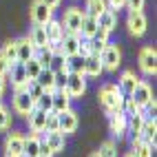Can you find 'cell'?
Returning a JSON list of instances; mask_svg holds the SVG:
<instances>
[{
    "label": "cell",
    "mask_w": 157,
    "mask_h": 157,
    "mask_svg": "<svg viewBox=\"0 0 157 157\" xmlns=\"http://www.w3.org/2000/svg\"><path fill=\"white\" fill-rule=\"evenodd\" d=\"M80 42H82V36L80 33H64L58 47H60V51L64 56H73V53H78Z\"/></svg>",
    "instance_id": "14"
},
{
    "label": "cell",
    "mask_w": 157,
    "mask_h": 157,
    "mask_svg": "<svg viewBox=\"0 0 157 157\" xmlns=\"http://www.w3.org/2000/svg\"><path fill=\"white\" fill-rule=\"evenodd\" d=\"M0 53H2V58L9 62V67H11V64H16V62H18V56H16V40L7 42L2 49H0Z\"/></svg>",
    "instance_id": "33"
},
{
    "label": "cell",
    "mask_w": 157,
    "mask_h": 157,
    "mask_svg": "<svg viewBox=\"0 0 157 157\" xmlns=\"http://www.w3.org/2000/svg\"><path fill=\"white\" fill-rule=\"evenodd\" d=\"M53 155H56V153L51 151L49 146H47V142L42 140V142H40V153H38V157H53Z\"/></svg>",
    "instance_id": "42"
},
{
    "label": "cell",
    "mask_w": 157,
    "mask_h": 157,
    "mask_svg": "<svg viewBox=\"0 0 157 157\" xmlns=\"http://www.w3.org/2000/svg\"><path fill=\"white\" fill-rule=\"evenodd\" d=\"M100 62H102L104 71H117L120 64H122V51H120V47L106 42L104 49H102V53H100Z\"/></svg>",
    "instance_id": "3"
},
{
    "label": "cell",
    "mask_w": 157,
    "mask_h": 157,
    "mask_svg": "<svg viewBox=\"0 0 157 157\" xmlns=\"http://www.w3.org/2000/svg\"><path fill=\"white\" fill-rule=\"evenodd\" d=\"M36 82L40 86H42L44 91H49V93H53V71L51 69H42L38 73V78H36Z\"/></svg>",
    "instance_id": "30"
},
{
    "label": "cell",
    "mask_w": 157,
    "mask_h": 157,
    "mask_svg": "<svg viewBox=\"0 0 157 157\" xmlns=\"http://www.w3.org/2000/svg\"><path fill=\"white\" fill-rule=\"evenodd\" d=\"M124 100H126V98L122 95V91H120L117 84H104L100 89V104H102V109L106 111V113L122 111Z\"/></svg>",
    "instance_id": "1"
},
{
    "label": "cell",
    "mask_w": 157,
    "mask_h": 157,
    "mask_svg": "<svg viewBox=\"0 0 157 157\" xmlns=\"http://www.w3.org/2000/svg\"><path fill=\"white\" fill-rule=\"evenodd\" d=\"M44 142L53 153H60L64 148V133L60 131H44Z\"/></svg>",
    "instance_id": "22"
},
{
    "label": "cell",
    "mask_w": 157,
    "mask_h": 157,
    "mask_svg": "<svg viewBox=\"0 0 157 157\" xmlns=\"http://www.w3.org/2000/svg\"><path fill=\"white\" fill-rule=\"evenodd\" d=\"M25 91L29 93V98L33 100V102H36V100H38V98H40V95H42V93H44V89L40 86V84H38L36 80H29L27 84H25Z\"/></svg>",
    "instance_id": "35"
},
{
    "label": "cell",
    "mask_w": 157,
    "mask_h": 157,
    "mask_svg": "<svg viewBox=\"0 0 157 157\" xmlns=\"http://www.w3.org/2000/svg\"><path fill=\"white\" fill-rule=\"evenodd\" d=\"M89 157H100V155H98V153H91V155H89Z\"/></svg>",
    "instance_id": "48"
},
{
    "label": "cell",
    "mask_w": 157,
    "mask_h": 157,
    "mask_svg": "<svg viewBox=\"0 0 157 157\" xmlns=\"http://www.w3.org/2000/svg\"><path fill=\"white\" fill-rule=\"evenodd\" d=\"M58 124H60V133H75L78 128V113L73 111V109H67V111H62L58 113Z\"/></svg>",
    "instance_id": "10"
},
{
    "label": "cell",
    "mask_w": 157,
    "mask_h": 157,
    "mask_svg": "<svg viewBox=\"0 0 157 157\" xmlns=\"http://www.w3.org/2000/svg\"><path fill=\"white\" fill-rule=\"evenodd\" d=\"M44 33H47V40H49V44H60V40H62V36H64L67 31L62 29L60 20H53V18H51L49 22L44 25Z\"/></svg>",
    "instance_id": "16"
},
{
    "label": "cell",
    "mask_w": 157,
    "mask_h": 157,
    "mask_svg": "<svg viewBox=\"0 0 157 157\" xmlns=\"http://www.w3.org/2000/svg\"><path fill=\"white\" fill-rule=\"evenodd\" d=\"M104 9H106V0H86V7H84V13L98 18Z\"/></svg>",
    "instance_id": "31"
},
{
    "label": "cell",
    "mask_w": 157,
    "mask_h": 157,
    "mask_svg": "<svg viewBox=\"0 0 157 157\" xmlns=\"http://www.w3.org/2000/svg\"><path fill=\"white\" fill-rule=\"evenodd\" d=\"M142 124H144V115L142 113L128 115V120H126V133H131L133 137H137L140 131H142Z\"/></svg>",
    "instance_id": "29"
},
{
    "label": "cell",
    "mask_w": 157,
    "mask_h": 157,
    "mask_svg": "<svg viewBox=\"0 0 157 157\" xmlns=\"http://www.w3.org/2000/svg\"><path fill=\"white\" fill-rule=\"evenodd\" d=\"M36 53V47L29 38H20L16 40V56H18V62H27L29 58H33Z\"/></svg>",
    "instance_id": "17"
},
{
    "label": "cell",
    "mask_w": 157,
    "mask_h": 157,
    "mask_svg": "<svg viewBox=\"0 0 157 157\" xmlns=\"http://www.w3.org/2000/svg\"><path fill=\"white\" fill-rule=\"evenodd\" d=\"M133 157H153L155 153V146L148 142H142L140 137H133Z\"/></svg>",
    "instance_id": "24"
},
{
    "label": "cell",
    "mask_w": 157,
    "mask_h": 157,
    "mask_svg": "<svg viewBox=\"0 0 157 157\" xmlns=\"http://www.w3.org/2000/svg\"><path fill=\"white\" fill-rule=\"evenodd\" d=\"M44 131H60V124H58V113L49 111L47 113V124H44Z\"/></svg>",
    "instance_id": "39"
},
{
    "label": "cell",
    "mask_w": 157,
    "mask_h": 157,
    "mask_svg": "<svg viewBox=\"0 0 157 157\" xmlns=\"http://www.w3.org/2000/svg\"><path fill=\"white\" fill-rule=\"evenodd\" d=\"M29 16H31V22L33 25H47L53 18V9H49L42 0H33V5L29 9Z\"/></svg>",
    "instance_id": "6"
},
{
    "label": "cell",
    "mask_w": 157,
    "mask_h": 157,
    "mask_svg": "<svg viewBox=\"0 0 157 157\" xmlns=\"http://www.w3.org/2000/svg\"><path fill=\"white\" fill-rule=\"evenodd\" d=\"M67 95L73 100V98H82L84 95V91H86V80L82 73H69V78H67Z\"/></svg>",
    "instance_id": "4"
},
{
    "label": "cell",
    "mask_w": 157,
    "mask_h": 157,
    "mask_svg": "<svg viewBox=\"0 0 157 157\" xmlns=\"http://www.w3.org/2000/svg\"><path fill=\"white\" fill-rule=\"evenodd\" d=\"M0 106H2V102H0Z\"/></svg>",
    "instance_id": "50"
},
{
    "label": "cell",
    "mask_w": 157,
    "mask_h": 157,
    "mask_svg": "<svg viewBox=\"0 0 157 157\" xmlns=\"http://www.w3.org/2000/svg\"><path fill=\"white\" fill-rule=\"evenodd\" d=\"M31 42H33V47L36 49H40V47H47L49 44V40H47V33H44V25H36L33 29L29 31V36H27Z\"/></svg>",
    "instance_id": "27"
},
{
    "label": "cell",
    "mask_w": 157,
    "mask_h": 157,
    "mask_svg": "<svg viewBox=\"0 0 157 157\" xmlns=\"http://www.w3.org/2000/svg\"><path fill=\"white\" fill-rule=\"evenodd\" d=\"M64 71L67 73H82V75H84V56H80V53L67 56Z\"/></svg>",
    "instance_id": "23"
},
{
    "label": "cell",
    "mask_w": 157,
    "mask_h": 157,
    "mask_svg": "<svg viewBox=\"0 0 157 157\" xmlns=\"http://www.w3.org/2000/svg\"><path fill=\"white\" fill-rule=\"evenodd\" d=\"M140 69L144 75H155V71H157V53H155V49L153 47H144L140 51Z\"/></svg>",
    "instance_id": "5"
},
{
    "label": "cell",
    "mask_w": 157,
    "mask_h": 157,
    "mask_svg": "<svg viewBox=\"0 0 157 157\" xmlns=\"http://www.w3.org/2000/svg\"><path fill=\"white\" fill-rule=\"evenodd\" d=\"M98 155L100 157H117V146H115V142H104L102 146H100V151H98Z\"/></svg>",
    "instance_id": "36"
},
{
    "label": "cell",
    "mask_w": 157,
    "mask_h": 157,
    "mask_svg": "<svg viewBox=\"0 0 157 157\" xmlns=\"http://www.w3.org/2000/svg\"><path fill=\"white\" fill-rule=\"evenodd\" d=\"M128 11H142L144 9V0H126Z\"/></svg>",
    "instance_id": "41"
},
{
    "label": "cell",
    "mask_w": 157,
    "mask_h": 157,
    "mask_svg": "<svg viewBox=\"0 0 157 157\" xmlns=\"http://www.w3.org/2000/svg\"><path fill=\"white\" fill-rule=\"evenodd\" d=\"M102 62L100 56H84V78H100L102 75Z\"/></svg>",
    "instance_id": "19"
},
{
    "label": "cell",
    "mask_w": 157,
    "mask_h": 157,
    "mask_svg": "<svg viewBox=\"0 0 157 157\" xmlns=\"http://www.w3.org/2000/svg\"><path fill=\"white\" fill-rule=\"evenodd\" d=\"M93 38H98L100 42H109V31H104V29H98Z\"/></svg>",
    "instance_id": "45"
},
{
    "label": "cell",
    "mask_w": 157,
    "mask_h": 157,
    "mask_svg": "<svg viewBox=\"0 0 157 157\" xmlns=\"http://www.w3.org/2000/svg\"><path fill=\"white\" fill-rule=\"evenodd\" d=\"M64 62H67V56L58 49V51H53V56H51V62H49V67H47V69H51L53 73L64 71Z\"/></svg>",
    "instance_id": "32"
},
{
    "label": "cell",
    "mask_w": 157,
    "mask_h": 157,
    "mask_svg": "<svg viewBox=\"0 0 157 157\" xmlns=\"http://www.w3.org/2000/svg\"><path fill=\"white\" fill-rule=\"evenodd\" d=\"M42 2H44L49 9H56V7H60V2H62V0H42Z\"/></svg>",
    "instance_id": "46"
},
{
    "label": "cell",
    "mask_w": 157,
    "mask_h": 157,
    "mask_svg": "<svg viewBox=\"0 0 157 157\" xmlns=\"http://www.w3.org/2000/svg\"><path fill=\"white\" fill-rule=\"evenodd\" d=\"M124 157H133V153H128V155H124Z\"/></svg>",
    "instance_id": "49"
},
{
    "label": "cell",
    "mask_w": 157,
    "mask_h": 157,
    "mask_svg": "<svg viewBox=\"0 0 157 157\" xmlns=\"http://www.w3.org/2000/svg\"><path fill=\"white\" fill-rule=\"evenodd\" d=\"M155 135H157V124H155V120H144L142 131H140L137 137H140L142 142H148V144L155 146Z\"/></svg>",
    "instance_id": "25"
},
{
    "label": "cell",
    "mask_w": 157,
    "mask_h": 157,
    "mask_svg": "<svg viewBox=\"0 0 157 157\" xmlns=\"http://www.w3.org/2000/svg\"><path fill=\"white\" fill-rule=\"evenodd\" d=\"M36 109V102L29 98V93L27 91H13V111L18 115H27Z\"/></svg>",
    "instance_id": "7"
},
{
    "label": "cell",
    "mask_w": 157,
    "mask_h": 157,
    "mask_svg": "<svg viewBox=\"0 0 157 157\" xmlns=\"http://www.w3.org/2000/svg\"><path fill=\"white\" fill-rule=\"evenodd\" d=\"M51 98H53V95H51L49 91H44L42 95H40V98L36 100V109L44 111V113H49V111H51Z\"/></svg>",
    "instance_id": "37"
},
{
    "label": "cell",
    "mask_w": 157,
    "mask_h": 157,
    "mask_svg": "<svg viewBox=\"0 0 157 157\" xmlns=\"http://www.w3.org/2000/svg\"><path fill=\"white\" fill-rule=\"evenodd\" d=\"M51 95H53L51 98V111L53 113H62L71 109V98L67 95V91H53Z\"/></svg>",
    "instance_id": "20"
},
{
    "label": "cell",
    "mask_w": 157,
    "mask_h": 157,
    "mask_svg": "<svg viewBox=\"0 0 157 157\" xmlns=\"http://www.w3.org/2000/svg\"><path fill=\"white\" fill-rule=\"evenodd\" d=\"M126 113L124 111H113L109 113V128L113 135H117V137H124V133H126Z\"/></svg>",
    "instance_id": "11"
},
{
    "label": "cell",
    "mask_w": 157,
    "mask_h": 157,
    "mask_svg": "<svg viewBox=\"0 0 157 157\" xmlns=\"http://www.w3.org/2000/svg\"><path fill=\"white\" fill-rule=\"evenodd\" d=\"M95 31H98V20L93 18V16H84V20H82V29H80V36L89 40V38L95 36Z\"/></svg>",
    "instance_id": "28"
},
{
    "label": "cell",
    "mask_w": 157,
    "mask_h": 157,
    "mask_svg": "<svg viewBox=\"0 0 157 157\" xmlns=\"http://www.w3.org/2000/svg\"><path fill=\"white\" fill-rule=\"evenodd\" d=\"M27 120H29V128L33 131V133H44V124H47V113L44 111H40V109H33L29 115H27Z\"/></svg>",
    "instance_id": "18"
},
{
    "label": "cell",
    "mask_w": 157,
    "mask_h": 157,
    "mask_svg": "<svg viewBox=\"0 0 157 157\" xmlns=\"http://www.w3.org/2000/svg\"><path fill=\"white\" fill-rule=\"evenodd\" d=\"M9 126H11V113L5 106H0V131H7Z\"/></svg>",
    "instance_id": "40"
},
{
    "label": "cell",
    "mask_w": 157,
    "mask_h": 157,
    "mask_svg": "<svg viewBox=\"0 0 157 157\" xmlns=\"http://www.w3.org/2000/svg\"><path fill=\"white\" fill-rule=\"evenodd\" d=\"M5 86H7V78H0V95L5 93Z\"/></svg>",
    "instance_id": "47"
},
{
    "label": "cell",
    "mask_w": 157,
    "mask_h": 157,
    "mask_svg": "<svg viewBox=\"0 0 157 157\" xmlns=\"http://www.w3.org/2000/svg\"><path fill=\"white\" fill-rule=\"evenodd\" d=\"M7 78H11V86H13V91H25V84L29 82L27 73H25V64H22V62H16V64L9 67Z\"/></svg>",
    "instance_id": "9"
},
{
    "label": "cell",
    "mask_w": 157,
    "mask_h": 157,
    "mask_svg": "<svg viewBox=\"0 0 157 157\" xmlns=\"http://www.w3.org/2000/svg\"><path fill=\"white\" fill-rule=\"evenodd\" d=\"M128 98H131L135 104H137L140 109H142L144 104H148V102L153 100V91H151V86L146 84V82H142V80H140V82H137V86L133 89V93H131Z\"/></svg>",
    "instance_id": "12"
},
{
    "label": "cell",
    "mask_w": 157,
    "mask_h": 157,
    "mask_svg": "<svg viewBox=\"0 0 157 157\" xmlns=\"http://www.w3.org/2000/svg\"><path fill=\"white\" fill-rule=\"evenodd\" d=\"M22 148H25V135H20V133H11V135L7 137V142H5V155H9V157L25 155V153H22Z\"/></svg>",
    "instance_id": "13"
},
{
    "label": "cell",
    "mask_w": 157,
    "mask_h": 157,
    "mask_svg": "<svg viewBox=\"0 0 157 157\" xmlns=\"http://www.w3.org/2000/svg\"><path fill=\"white\" fill-rule=\"evenodd\" d=\"M95 20H98V29H104V31H109V33L115 29V25H117V16H115V11L109 9V7L104 9Z\"/></svg>",
    "instance_id": "21"
},
{
    "label": "cell",
    "mask_w": 157,
    "mask_h": 157,
    "mask_svg": "<svg viewBox=\"0 0 157 157\" xmlns=\"http://www.w3.org/2000/svg\"><path fill=\"white\" fill-rule=\"evenodd\" d=\"M25 64V73H27V78L29 80H36L38 78V73L42 71V67H40V62L36 60V58H29L27 62H22Z\"/></svg>",
    "instance_id": "34"
},
{
    "label": "cell",
    "mask_w": 157,
    "mask_h": 157,
    "mask_svg": "<svg viewBox=\"0 0 157 157\" xmlns=\"http://www.w3.org/2000/svg\"><path fill=\"white\" fill-rule=\"evenodd\" d=\"M67 78H69L67 71H58V73H53V91H64V86H67Z\"/></svg>",
    "instance_id": "38"
},
{
    "label": "cell",
    "mask_w": 157,
    "mask_h": 157,
    "mask_svg": "<svg viewBox=\"0 0 157 157\" xmlns=\"http://www.w3.org/2000/svg\"><path fill=\"white\" fill-rule=\"evenodd\" d=\"M106 7L109 9H122V7H126V0H106Z\"/></svg>",
    "instance_id": "43"
},
{
    "label": "cell",
    "mask_w": 157,
    "mask_h": 157,
    "mask_svg": "<svg viewBox=\"0 0 157 157\" xmlns=\"http://www.w3.org/2000/svg\"><path fill=\"white\" fill-rule=\"evenodd\" d=\"M40 135L38 133H31L29 137H25V148H22V153H25V157H38V153H40Z\"/></svg>",
    "instance_id": "26"
},
{
    "label": "cell",
    "mask_w": 157,
    "mask_h": 157,
    "mask_svg": "<svg viewBox=\"0 0 157 157\" xmlns=\"http://www.w3.org/2000/svg\"><path fill=\"white\" fill-rule=\"evenodd\" d=\"M126 27H128V31L133 36H144L146 33V27H148V20H146L144 11H128Z\"/></svg>",
    "instance_id": "8"
},
{
    "label": "cell",
    "mask_w": 157,
    "mask_h": 157,
    "mask_svg": "<svg viewBox=\"0 0 157 157\" xmlns=\"http://www.w3.org/2000/svg\"><path fill=\"white\" fill-rule=\"evenodd\" d=\"M7 73H9V62L2 58V53H0V78H7Z\"/></svg>",
    "instance_id": "44"
},
{
    "label": "cell",
    "mask_w": 157,
    "mask_h": 157,
    "mask_svg": "<svg viewBox=\"0 0 157 157\" xmlns=\"http://www.w3.org/2000/svg\"><path fill=\"white\" fill-rule=\"evenodd\" d=\"M84 16H86L84 9H80V7H69L67 11H64V18L60 20V25H62V29H64L67 33H80Z\"/></svg>",
    "instance_id": "2"
},
{
    "label": "cell",
    "mask_w": 157,
    "mask_h": 157,
    "mask_svg": "<svg viewBox=\"0 0 157 157\" xmlns=\"http://www.w3.org/2000/svg\"><path fill=\"white\" fill-rule=\"evenodd\" d=\"M137 82H140V78L135 75L133 71H124L122 75H120V80H117V86H120V91H122V95L128 98L131 93H133V89L137 86Z\"/></svg>",
    "instance_id": "15"
}]
</instances>
